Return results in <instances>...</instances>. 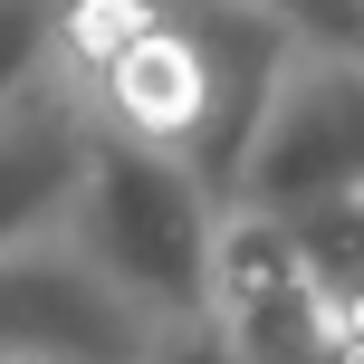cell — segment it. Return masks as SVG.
Wrapping results in <instances>:
<instances>
[{"label":"cell","instance_id":"7","mask_svg":"<svg viewBox=\"0 0 364 364\" xmlns=\"http://www.w3.org/2000/svg\"><path fill=\"white\" fill-rule=\"evenodd\" d=\"M278 230H288V250H297V278H307L336 316H364V192H326V201H307V211H288Z\"/></svg>","mask_w":364,"mask_h":364},{"label":"cell","instance_id":"1","mask_svg":"<svg viewBox=\"0 0 364 364\" xmlns=\"http://www.w3.org/2000/svg\"><path fill=\"white\" fill-rule=\"evenodd\" d=\"M288 48H297V29L278 10H259V0H154L144 29L77 96H87L96 134L182 164L230 211V173H240V144H250V115H259V96H269Z\"/></svg>","mask_w":364,"mask_h":364},{"label":"cell","instance_id":"3","mask_svg":"<svg viewBox=\"0 0 364 364\" xmlns=\"http://www.w3.org/2000/svg\"><path fill=\"white\" fill-rule=\"evenodd\" d=\"M326 192H364V68H355V48L297 38V48L278 58L259 115H250L230 201L288 220V211H307V201H326Z\"/></svg>","mask_w":364,"mask_h":364},{"label":"cell","instance_id":"8","mask_svg":"<svg viewBox=\"0 0 364 364\" xmlns=\"http://www.w3.org/2000/svg\"><path fill=\"white\" fill-rule=\"evenodd\" d=\"M48 10H58V0H0V96L38 68V48H48Z\"/></svg>","mask_w":364,"mask_h":364},{"label":"cell","instance_id":"9","mask_svg":"<svg viewBox=\"0 0 364 364\" xmlns=\"http://www.w3.org/2000/svg\"><path fill=\"white\" fill-rule=\"evenodd\" d=\"M259 10H278L316 48H355V29H364V0H259Z\"/></svg>","mask_w":364,"mask_h":364},{"label":"cell","instance_id":"6","mask_svg":"<svg viewBox=\"0 0 364 364\" xmlns=\"http://www.w3.org/2000/svg\"><path fill=\"white\" fill-rule=\"evenodd\" d=\"M211 336L230 364H364V316H336L307 278L259 297V307L211 316Z\"/></svg>","mask_w":364,"mask_h":364},{"label":"cell","instance_id":"5","mask_svg":"<svg viewBox=\"0 0 364 364\" xmlns=\"http://www.w3.org/2000/svg\"><path fill=\"white\" fill-rule=\"evenodd\" d=\"M87 144H96V125H87V96L68 77L29 68L0 96V250H29V240L68 230Z\"/></svg>","mask_w":364,"mask_h":364},{"label":"cell","instance_id":"4","mask_svg":"<svg viewBox=\"0 0 364 364\" xmlns=\"http://www.w3.org/2000/svg\"><path fill=\"white\" fill-rule=\"evenodd\" d=\"M164 336L68 230L0 250V364H144Z\"/></svg>","mask_w":364,"mask_h":364},{"label":"cell","instance_id":"2","mask_svg":"<svg viewBox=\"0 0 364 364\" xmlns=\"http://www.w3.org/2000/svg\"><path fill=\"white\" fill-rule=\"evenodd\" d=\"M211 230H220V201L201 192L182 164H164V154H144V144H115V134L87 144V173H77V201H68V240L144 316L201 326Z\"/></svg>","mask_w":364,"mask_h":364},{"label":"cell","instance_id":"10","mask_svg":"<svg viewBox=\"0 0 364 364\" xmlns=\"http://www.w3.org/2000/svg\"><path fill=\"white\" fill-rule=\"evenodd\" d=\"M144 364H230V355H220V336H211V316H201V326H173V336H164V346H154Z\"/></svg>","mask_w":364,"mask_h":364}]
</instances>
